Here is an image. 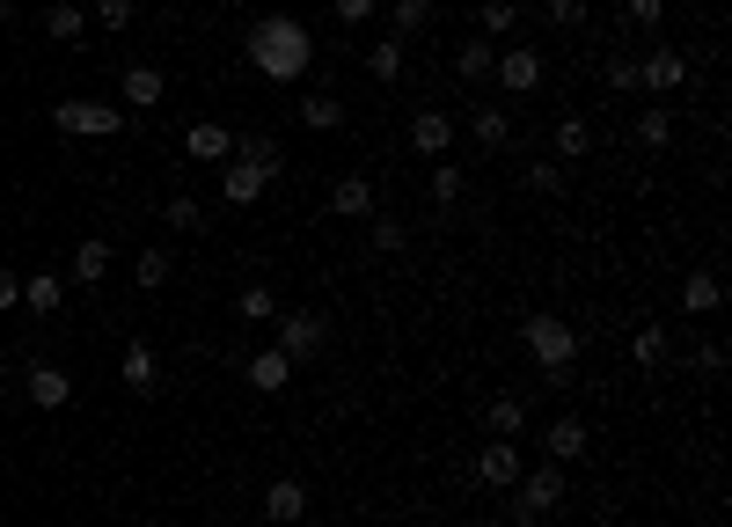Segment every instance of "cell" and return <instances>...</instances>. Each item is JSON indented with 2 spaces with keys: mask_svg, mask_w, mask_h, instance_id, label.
<instances>
[{
  "mask_svg": "<svg viewBox=\"0 0 732 527\" xmlns=\"http://www.w3.org/2000/svg\"><path fill=\"white\" fill-rule=\"evenodd\" d=\"M249 67L286 88V81H300V73L315 67V37L300 30L294 16H264L257 30H249Z\"/></svg>",
  "mask_w": 732,
  "mask_h": 527,
  "instance_id": "cell-1",
  "label": "cell"
},
{
  "mask_svg": "<svg viewBox=\"0 0 732 527\" xmlns=\"http://www.w3.org/2000/svg\"><path fill=\"white\" fill-rule=\"evenodd\" d=\"M52 125L67 140H118L132 118H125V103H110V96H67V103L52 110Z\"/></svg>",
  "mask_w": 732,
  "mask_h": 527,
  "instance_id": "cell-2",
  "label": "cell"
},
{
  "mask_svg": "<svg viewBox=\"0 0 732 527\" xmlns=\"http://www.w3.org/2000/svg\"><path fill=\"white\" fill-rule=\"evenodd\" d=\"M521 337H527V351H535V367H542V374H564V367L578 359V330H572L564 316H527Z\"/></svg>",
  "mask_w": 732,
  "mask_h": 527,
  "instance_id": "cell-3",
  "label": "cell"
},
{
  "mask_svg": "<svg viewBox=\"0 0 732 527\" xmlns=\"http://www.w3.org/2000/svg\"><path fill=\"white\" fill-rule=\"evenodd\" d=\"M564 506V469L550 461V469H521V484H513V520H542V513Z\"/></svg>",
  "mask_w": 732,
  "mask_h": 527,
  "instance_id": "cell-4",
  "label": "cell"
},
{
  "mask_svg": "<svg viewBox=\"0 0 732 527\" xmlns=\"http://www.w3.org/2000/svg\"><path fill=\"white\" fill-rule=\"evenodd\" d=\"M323 345H330V322H323V316H308V308L279 316V351L294 359V367H300V359H315Z\"/></svg>",
  "mask_w": 732,
  "mask_h": 527,
  "instance_id": "cell-5",
  "label": "cell"
},
{
  "mask_svg": "<svg viewBox=\"0 0 732 527\" xmlns=\"http://www.w3.org/2000/svg\"><path fill=\"white\" fill-rule=\"evenodd\" d=\"M521 439H484V455H476V484H491V491H513L521 484Z\"/></svg>",
  "mask_w": 732,
  "mask_h": 527,
  "instance_id": "cell-6",
  "label": "cell"
},
{
  "mask_svg": "<svg viewBox=\"0 0 732 527\" xmlns=\"http://www.w3.org/2000/svg\"><path fill=\"white\" fill-rule=\"evenodd\" d=\"M447 147H454V118L447 110H418V118H410V155L447 161Z\"/></svg>",
  "mask_w": 732,
  "mask_h": 527,
  "instance_id": "cell-7",
  "label": "cell"
},
{
  "mask_svg": "<svg viewBox=\"0 0 732 527\" xmlns=\"http://www.w3.org/2000/svg\"><path fill=\"white\" fill-rule=\"evenodd\" d=\"M491 73L513 88V96H535L542 88V52H527V44H513V52H498L491 59Z\"/></svg>",
  "mask_w": 732,
  "mask_h": 527,
  "instance_id": "cell-8",
  "label": "cell"
},
{
  "mask_svg": "<svg viewBox=\"0 0 732 527\" xmlns=\"http://www.w3.org/2000/svg\"><path fill=\"white\" fill-rule=\"evenodd\" d=\"M184 155L206 161V169H227V161H235V132H227V125H191V132H184Z\"/></svg>",
  "mask_w": 732,
  "mask_h": 527,
  "instance_id": "cell-9",
  "label": "cell"
},
{
  "mask_svg": "<svg viewBox=\"0 0 732 527\" xmlns=\"http://www.w3.org/2000/svg\"><path fill=\"white\" fill-rule=\"evenodd\" d=\"M300 513H308V484H300V476H279V484L264 491V520H271V527H294Z\"/></svg>",
  "mask_w": 732,
  "mask_h": 527,
  "instance_id": "cell-10",
  "label": "cell"
},
{
  "mask_svg": "<svg viewBox=\"0 0 732 527\" xmlns=\"http://www.w3.org/2000/svg\"><path fill=\"white\" fill-rule=\"evenodd\" d=\"M118 381L132 388V396H155V388H161V359H155V345H125Z\"/></svg>",
  "mask_w": 732,
  "mask_h": 527,
  "instance_id": "cell-11",
  "label": "cell"
},
{
  "mask_svg": "<svg viewBox=\"0 0 732 527\" xmlns=\"http://www.w3.org/2000/svg\"><path fill=\"white\" fill-rule=\"evenodd\" d=\"M330 212H337V220H374V183H366V176H337V183H330Z\"/></svg>",
  "mask_w": 732,
  "mask_h": 527,
  "instance_id": "cell-12",
  "label": "cell"
},
{
  "mask_svg": "<svg viewBox=\"0 0 732 527\" xmlns=\"http://www.w3.org/2000/svg\"><path fill=\"white\" fill-rule=\"evenodd\" d=\"M118 96H125V110H155L161 96H169V81H161V67H125Z\"/></svg>",
  "mask_w": 732,
  "mask_h": 527,
  "instance_id": "cell-13",
  "label": "cell"
},
{
  "mask_svg": "<svg viewBox=\"0 0 732 527\" xmlns=\"http://www.w3.org/2000/svg\"><path fill=\"white\" fill-rule=\"evenodd\" d=\"M22 388H30V404H37V410H67L73 374H67V367H30V381H22Z\"/></svg>",
  "mask_w": 732,
  "mask_h": 527,
  "instance_id": "cell-14",
  "label": "cell"
},
{
  "mask_svg": "<svg viewBox=\"0 0 732 527\" xmlns=\"http://www.w3.org/2000/svg\"><path fill=\"white\" fill-rule=\"evenodd\" d=\"M243 374H249V388H257V396H279V388L294 381V359H286V351L271 345V351H257V359H249Z\"/></svg>",
  "mask_w": 732,
  "mask_h": 527,
  "instance_id": "cell-15",
  "label": "cell"
},
{
  "mask_svg": "<svg viewBox=\"0 0 732 527\" xmlns=\"http://www.w3.org/2000/svg\"><path fill=\"white\" fill-rule=\"evenodd\" d=\"M235 161H243V169H257V176H279V169H286V155H279V140H271V132H243V140H235Z\"/></svg>",
  "mask_w": 732,
  "mask_h": 527,
  "instance_id": "cell-16",
  "label": "cell"
},
{
  "mask_svg": "<svg viewBox=\"0 0 732 527\" xmlns=\"http://www.w3.org/2000/svg\"><path fill=\"white\" fill-rule=\"evenodd\" d=\"M718 300H725V279H718V271H689V279H681V308H689V316H718Z\"/></svg>",
  "mask_w": 732,
  "mask_h": 527,
  "instance_id": "cell-17",
  "label": "cell"
},
{
  "mask_svg": "<svg viewBox=\"0 0 732 527\" xmlns=\"http://www.w3.org/2000/svg\"><path fill=\"white\" fill-rule=\"evenodd\" d=\"M264 183H271V176L243 169V161H227V169H220V198H227V206H257V198H264Z\"/></svg>",
  "mask_w": 732,
  "mask_h": 527,
  "instance_id": "cell-18",
  "label": "cell"
},
{
  "mask_svg": "<svg viewBox=\"0 0 732 527\" xmlns=\"http://www.w3.org/2000/svg\"><path fill=\"white\" fill-rule=\"evenodd\" d=\"M637 81H645V88H689V59H681V52H652V59H637Z\"/></svg>",
  "mask_w": 732,
  "mask_h": 527,
  "instance_id": "cell-19",
  "label": "cell"
},
{
  "mask_svg": "<svg viewBox=\"0 0 732 527\" xmlns=\"http://www.w3.org/2000/svg\"><path fill=\"white\" fill-rule=\"evenodd\" d=\"M542 447H550V461L564 469V461H578V455H586V425H578V418H557L550 432H542Z\"/></svg>",
  "mask_w": 732,
  "mask_h": 527,
  "instance_id": "cell-20",
  "label": "cell"
},
{
  "mask_svg": "<svg viewBox=\"0 0 732 527\" xmlns=\"http://www.w3.org/2000/svg\"><path fill=\"white\" fill-rule=\"evenodd\" d=\"M44 37H52V44H81V37H88V16L73 8V0H52V8H44Z\"/></svg>",
  "mask_w": 732,
  "mask_h": 527,
  "instance_id": "cell-21",
  "label": "cell"
},
{
  "mask_svg": "<svg viewBox=\"0 0 732 527\" xmlns=\"http://www.w3.org/2000/svg\"><path fill=\"white\" fill-rule=\"evenodd\" d=\"M484 432L491 439H521L527 432V404H521V396H498V404L484 410Z\"/></svg>",
  "mask_w": 732,
  "mask_h": 527,
  "instance_id": "cell-22",
  "label": "cell"
},
{
  "mask_svg": "<svg viewBox=\"0 0 732 527\" xmlns=\"http://www.w3.org/2000/svg\"><path fill=\"white\" fill-rule=\"evenodd\" d=\"M300 125H308V132H337V125H345V96H330V88H315L308 103H300Z\"/></svg>",
  "mask_w": 732,
  "mask_h": 527,
  "instance_id": "cell-23",
  "label": "cell"
},
{
  "mask_svg": "<svg viewBox=\"0 0 732 527\" xmlns=\"http://www.w3.org/2000/svg\"><path fill=\"white\" fill-rule=\"evenodd\" d=\"M22 300H30L37 316H59L67 308V279L59 271H37V279H22Z\"/></svg>",
  "mask_w": 732,
  "mask_h": 527,
  "instance_id": "cell-24",
  "label": "cell"
},
{
  "mask_svg": "<svg viewBox=\"0 0 732 527\" xmlns=\"http://www.w3.org/2000/svg\"><path fill=\"white\" fill-rule=\"evenodd\" d=\"M103 271H110V242H81V249H73V264H67L73 286H103Z\"/></svg>",
  "mask_w": 732,
  "mask_h": 527,
  "instance_id": "cell-25",
  "label": "cell"
},
{
  "mask_svg": "<svg viewBox=\"0 0 732 527\" xmlns=\"http://www.w3.org/2000/svg\"><path fill=\"white\" fill-rule=\"evenodd\" d=\"M550 147H557V161H578V155H593V125H586V118H557V132H550Z\"/></svg>",
  "mask_w": 732,
  "mask_h": 527,
  "instance_id": "cell-26",
  "label": "cell"
},
{
  "mask_svg": "<svg viewBox=\"0 0 732 527\" xmlns=\"http://www.w3.org/2000/svg\"><path fill=\"white\" fill-rule=\"evenodd\" d=\"M235 316L243 322H279V294H271V286H243V294H235Z\"/></svg>",
  "mask_w": 732,
  "mask_h": 527,
  "instance_id": "cell-27",
  "label": "cell"
},
{
  "mask_svg": "<svg viewBox=\"0 0 732 527\" xmlns=\"http://www.w3.org/2000/svg\"><path fill=\"white\" fill-rule=\"evenodd\" d=\"M169 271H176L169 249H140V257H132V279H140L147 294H161V286H169Z\"/></svg>",
  "mask_w": 732,
  "mask_h": 527,
  "instance_id": "cell-28",
  "label": "cell"
},
{
  "mask_svg": "<svg viewBox=\"0 0 732 527\" xmlns=\"http://www.w3.org/2000/svg\"><path fill=\"white\" fill-rule=\"evenodd\" d=\"M491 37H469V44H462V52H454V73H462V81H491Z\"/></svg>",
  "mask_w": 732,
  "mask_h": 527,
  "instance_id": "cell-29",
  "label": "cell"
},
{
  "mask_svg": "<svg viewBox=\"0 0 732 527\" xmlns=\"http://www.w3.org/2000/svg\"><path fill=\"white\" fill-rule=\"evenodd\" d=\"M366 73H374V81H403V37H382V44L366 52Z\"/></svg>",
  "mask_w": 732,
  "mask_h": 527,
  "instance_id": "cell-30",
  "label": "cell"
},
{
  "mask_svg": "<svg viewBox=\"0 0 732 527\" xmlns=\"http://www.w3.org/2000/svg\"><path fill=\"white\" fill-rule=\"evenodd\" d=\"M469 132H476V147H506L513 140V118H506V110H476Z\"/></svg>",
  "mask_w": 732,
  "mask_h": 527,
  "instance_id": "cell-31",
  "label": "cell"
},
{
  "mask_svg": "<svg viewBox=\"0 0 732 527\" xmlns=\"http://www.w3.org/2000/svg\"><path fill=\"white\" fill-rule=\"evenodd\" d=\"M161 220H169L176 235H198V228H206V206H198V198H169V206H161Z\"/></svg>",
  "mask_w": 732,
  "mask_h": 527,
  "instance_id": "cell-32",
  "label": "cell"
},
{
  "mask_svg": "<svg viewBox=\"0 0 732 527\" xmlns=\"http://www.w3.org/2000/svg\"><path fill=\"white\" fill-rule=\"evenodd\" d=\"M630 359H637V367H660V359H666V330H660V322H645V330L630 337Z\"/></svg>",
  "mask_w": 732,
  "mask_h": 527,
  "instance_id": "cell-33",
  "label": "cell"
},
{
  "mask_svg": "<svg viewBox=\"0 0 732 527\" xmlns=\"http://www.w3.org/2000/svg\"><path fill=\"white\" fill-rule=\"evenodd\" d=\"M513 30V0H484L476 8V37H506Z\"/></svg>",
  "mask_w": 732,
  "mask_h": 527,
  "instance_id": "cell-34",
  "label": "cell"
},
{
  "mask_svg": "<svg viewBox=\"0 0 732 527\" xmlns=\"http://www.w3.org/2000/svg\"><path fill=\"white\" fill-rule=\"evenodd\" d=\"M666 140H674V118H666V110H645V118H637V147H652V155H660Z\"/></svg>",
  "mask_w": 732,
  "mask_h": 527,
  "instance_id": "cell-35",
  "label": "cell"
},
{
  "mask_svg": "<svg viewBox=\"0 0 732 527\" xmlns=\"http://www.w3.org/2000/svg\"><path fill=\"white\" fill-rule=\"evenodd\" d=\"M366 235H374V249H403V242H410V228H403L396 212H374V220H366Z\"/></svg>",
  "mask_w": 732,
  "mask_h": 527,
  "instance_id": "cell-36",
  "label": "cell"
},
{
  "mask_svg": "<svg viewBox=\"0 0 732 527\" xmlns=\"http://www.w3.org/2000/svg\"><path fill=\"white\" fill-rule=\"evenodd\" d=\"M125 22H132V0H96L88 30H125Z\"/></svg>",
  "mask_w": 732,
  "mask_h": 527,
  "instance_id": "cell-37",
  "label": "cell"
},
{
  "mask_svg": "<svg viewBox=\"0 0 732 527\" xmlns=\"http://www.w3.org/2000/svg\"><path fill=\"white\" fill-rule=\"evenodd\" d=\"M396 8V30H425L433 22V0H388Z\"/></svg>",
  "mask_w": 732,
  "mask_h": 527,
  "instance_id": "cell-38",
  "label": "cell"
},
{
  "mask_svg": "<svg viewBox=\"0 0 732 527\" xmlns=\"http://www.w3.org/2000/svg\"><path fill=\"white\" fill-rule=\"evenodd\" d=\"M527 191L557 198V191H564V169H557V161H535V169H527Z\"/></svg>",
  "mask_w": 732,
  "mask_h": 527,
  "instance_id": "cell-39",
  "label": "cell"
},
{
  "mask_svg": "<svg viewBox=\"0 0 732 527\" xmlns=\"http://www.w3.org/2000/svg\"><path fill=\"white\" fill-rule=\"evenodd\" d=\"M666 0H623V22H637V30H660Z\"/></svg>",
  "mask_w": 732,
  "mask_h": 527,
  "instance_id": "cell-40",
  "label": "cell"
},
{
  "mask_svg": "<svg viewBox=\"0 0 732 527\" xmlns=\"http://www.w3.org/2000/svg\"><path fill=\"white\" fill-rule=\"evenodd\" d=\"M433 198H439V206L462 198V169H454V161H439V169H433Z\"/></svg>",
  "mask_w": 732,
  "mask_h": 527,
  "instance_id": "cell-41",
  "label": "cell"
},
{
  "mask_svg": "<svg viewBox=\"0 0 732 527\" xmlns=\"http://www.w3.org/2000/svg\"><path fill=\"white\" fill-rule=\"evenodd\" d=\"M542 8H550L557 30H578V22H586V0H542Z\"/></svg>",
  "mask_w": 732,
  "mask_h": 527,
  "instance_id": "cell-42",
  "label": "cell"
},
{
  "mask_svg": "<svg viewBox=\"0 0 732 527\" xmlns=\"http://www.w3.org/2000/svg\"><path fill=\"white\" fill-rule=\"evenodd\" d=\"M609 88H623V96H630V88H645V81H637V59H615V67H609Z\"/></svg>",
  "mask_w": 732,
  "mask_h": 527,
  "instance_id": "cell-43",
  "label": "cell"
},
{
  "mask_svg": "<svg viewBox=\"0 0 732 527\" xmlns=\"http://www.w3.org/2000/svg\"><path fill=\"white\" fill-rule=\"evenodd\" d=\"M8 308H22V279H16V271H0V316H8Z\"/></svg>",
  "mask_w": 732,
  "mask_h": 527,
  "instance_id": "cell-44",
  "label": "cell"
},
{
  "mask_svg": "<svg viewBox=\"0 0 732 527\" xmlns=\"http://www.w3.org/2000/svg\"><path fill=\"white\" fill-rule=\"evenodd\" d=\"M330 8H337V22H366V16H374V0H330Z\"/></svg>",
  "mask_w": 732,
  "mask_h": 527,
  "instance_id": "cell-45",
  "label": "cell"
}]
</instances>
